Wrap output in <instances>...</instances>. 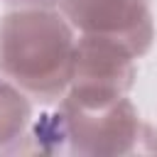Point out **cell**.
<instances>
[{
  "instance_id": "cell-5",
  "label": "cell",
  "mask_w": 157,
  "mask_h": 157,
  "mask_svg": "<svg viewBox=\"0 0 157 157\" xmlns=\"http://www.w3.org/2000/svg\"><path fill=\"white\" fill-rule=\"evenodd\" d=\"M32 118V98L0 76V155L25 150Z\"/></svg>"
},
{
  "instance_id": "cell-3",
  "label": "cell",
  "mask_w": 157,
  "mask_h": 157,
  "mask_svg": "<svg viewBox=\"0 0 157 157\" xmlns=\"http://www.w3.org/2000/svg\"><path fill=\"white\" fill-rule=\"evenodd\" d=\"M137 54L105 34H78L74 69L61 103L105 105L128 96L137 78Z\"/></svg>"
},
{
  "instance_id": "cell-1",
  "label": "cell",
  "mask_w": 157,
  "mask_h": 157,
  "mask_svg": "<svg viewBox=\"0 0 157 157\" xmlns=\"http://www.w3.org/2000/svg\"><path fill=\"white\" fill-rule=\"evenodd\" d=\"M78 32L59 7L25 5L0 17V76L39 103L69 88Z\"/></svg>"
},
{
  "instance_id": "cell-2",
  "label": "cell",
  "mask_w": 157,
  "mask_h": 157,
  "mask_svg": "<svg viewBox=\"0 0 157 157\" xmlns=\"http://www.w3.org/2000/svg\"><path fill=\"white\" fill-rule=\"evenodd\" d=\"M56 110L69 155L118 157L157 152V128L140 118L130 96L105 105H69L59 101Z\"/></svg>"
},
{
  "instance_id": "cell-4",
  "label": "cell",
  "mask_w": 157,
  "mask_h": 157,
  "mask_svg": "<svg viewBox=\"0 0 157 157\" xmlns=\"http://www.w3.org/2000/svg\"><path fill=\"white\" fill-rule=\"evenodd\" d=\"M78 34H105L145 56L155 42L152 0H56Z\"/></svg>"
},
{
  "instance_id": "cell-6",
  "label": "cell",
  "mask_w": 157,
  "mask_h": 157,
  "mask_svg": "<svg viewBox=\"0 0 157 157\" xmlns=\"http://www.w3.org/2000/svg\"><path fill=\"white\" fill-rule=\"evenodd\" d=\"M7 5H15V7H25V5H44V7H56V0H5Z\"/></svg>"
}]
</instances>
